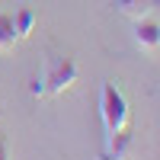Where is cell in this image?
<instances>
[{
  "mask_svg": "<svg viewBox=\"0 0 160 160\" xmlns=\"http://www.w3.org/2000/svg\"><path fill=\"white\" fill-rule=\"evenodd\" d=\"M115 10L125 13V16H144L148 10H154V0H115Z\"/></svg>",
  "mask_w": 160,
  "mask_h": 160,
  "instance_id": "6",
  "label": "cell"
},
{
  "mask_svg": "<svg viewBox=\"0 0 160 160\" xmlns=\"http://www.w3.org/2000/svg\"><path fill=\"white\" fill-rule=\"evenodd\" d=\"M135 45L144 51H157L160 48V22L154 19H138L135 22Z\"/></svg>",
  "mask_w": 160,
  "mask_h": 160,
  "instance_id": "3",
  "label": "cell"
},
{
  "mask_svg": "<svg viewBox=\"0 0 160 160\" xmlns=\"http://www.w3.org/2000/svg\"><path fill=\"white\" fill-rule=\"evenodd\" d=\"M0 160H10V157H7V138H3V135H0Z\"/></svg>",
  "mask_w": 160,
  "mask_h": 160,
  "instance_id": "8",
  "label": "cell"
},
{
  "mask_svg": "<svg viewBox=\"0 0 160 160\" xmlns=\"http://www.w3.org/2000/svg\"><path fill=\"white\" fill-rule=\"evenodd\" d=\"M0 115H3V112H0Z\"/></svg>",
  "mask_w": 160,
  "mask_h": 160,
  "instance_id": "10",
  "label": "cell"
},
{
  "mask_svg": "<svg viewBox=\"0 0 160 160\" xmlns=\"http://www.w3.org/2000/svg\"><path fill=\"white\" fill-rule=\"evenodd\" d=\"M128 157H131V131L122 128L118 135H112L106 141V151L99 160H128Z\"/></svg>",
  "mask_w": 160,
  "mask_h": 160,
  "instance_id": "4",
  "label": "cell"
},
{
  "mask_svg": "<svg viewBox=\"0 0 160 160\" xmlns=\"http://www.w3.org/2000/svg\"><path fill=\"white\" fill-rule=\"evenodd\" d=\"M35 10H29V7H22L16 16H13V26H16V38H29L32 35V29H35Z\"/></svg>",
  "mask_w": 160,
  "mask_h": 160,
  "instance_id": "5",
  "label": "cell"
},
{
  "mask_svg": "<svg viewBox=\"0 0 160 160\" xmlns=\"http://www.w3.org/2000/svg\"><path fill=\"white\" fill-rule=\"evenodd\" d=\"M154 7H157V10H160V0H154Z\"/></svg>",
  "mask_w": 160,
  "mask_h": 160,
  "instance_id": "9",
  "label": "cell"
},
{
  "mask_svg": "<svg viewBox=\"0 0 160 160\" xmlns=\"http://www.w3.org/2000/svg\"><path fill=\"white\" fill-rule=\"evenodd\" d=\"M99 115H102L106 141L112 135H118L122 128H128V115H131L128 112V99L115 83H102V90H99Z\"/></svg>",
  "mask_w": 160,
  "mask_h": 160,
  "instance_id": "1",
  "label": "cell"
},
{
  "mask_svg": "<svg viewBox=\"0 0 160 160\" xmlns=\"http://www.w3.org/2000/svg\"><path fill=\"white\" fill-rule=\"evenodd\" d=\"M19 38H16V26H13V16H7V13H0V51L13 48Z\"/></svg>",
  "mask_w": 160,
  "mask_h": 160,
  "instance_id": "7",
  "label": "cell"
},
{
  "mask_svg": "<svg viewBox=\"0 0 160 160\" xmlns=\"http://www.w3.org/2000/svg\"><path fill=\"white\" fill-rule=\"evenodd\" d=\"M38 80H42V87H45V96H61L64 90L74 87L77 64L68 61V58H48L45 68H42V74H38Z\"/></svg>",
  "mask_w": 160,
  "mask_h": 160,
  "instance_id": "2",
  "label": "cell"
}]
</instances>
